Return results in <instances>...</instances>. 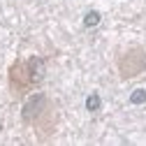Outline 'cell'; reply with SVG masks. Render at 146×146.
<instances>
[{
    "instance_id": "obj_1",
    "label": "cell",
    "mask_w": 146,
    "mask_h": 146,
    "mask_svg": "<svg viewBox=\"0 0 146 146\" xmlns=\"http://www.w3.org/2000/svg\"><path fill=\"white\" fill-rule=\"evenodd\" d=\"M46 104V98L42 95V93H37V95H33L26 104H23V118L26 121H33L35 116H37L40 111H42V107Z\"/></svg>"
},
{
    "instance_id": "obj_2",
    "label": "cell",
    "mask_w": 146,
    "mask_h": 146,
    "mask_svg": "<svg viewBox=\"0 0 146 146\" xmlns=\"http://www.w3.org/2000/svg\"><path fill=\"white\" fill-rule=\"evenodd\" d=\"M100 21H102V14L98 9H90V12L84 14V26L86 28H95V26H100Z\"/></svg>"
},
{
    "instance_id": "obj_3",
    "label": "cell",
    "mask_w": 146,
    "mask_h": 146,
    "mask_svg": "<svg viewBox=\"0 0 146 146\" xmlns=\"http://www.w3.org/2000/svg\"><path fill=\"white\" fill-rule=\"evenodd\" d=\"M30 72H33V79L40 81V79L44 77V60H42V58H33V60H30Z\"/></svg>"
},
{
    "instance_id": "obj_4",
    "label": "cell",
    "mask_w": 146,
    "mask_h": 146,
    "mask_svg": "<svg viewBox=\"0 0 146 146\" xmlns=\"http://www.w3.org/2000/svg\"><path fill=\"white\" fill-rule=\"evenodd\" d=\"M100 107H102V98H100V93H90V95L86 98V111L95 114Z\"/></svg>"
},
{
    "instance_id": "obj_5",
    "label": "cell",
    "mask_w": 146,
    "mask_h": 146,
    "mask_svg": "<svg viewBox=\"0 0 146 146\" xmlns=\"http://www.w3.org/2000/svg\"><path fill=\"white\" fill-rule=\"evenodd\" d=\"M130 102L132 104H144L146 102V88H135L130 93Z\"/></svg>"
}]
</instances>
